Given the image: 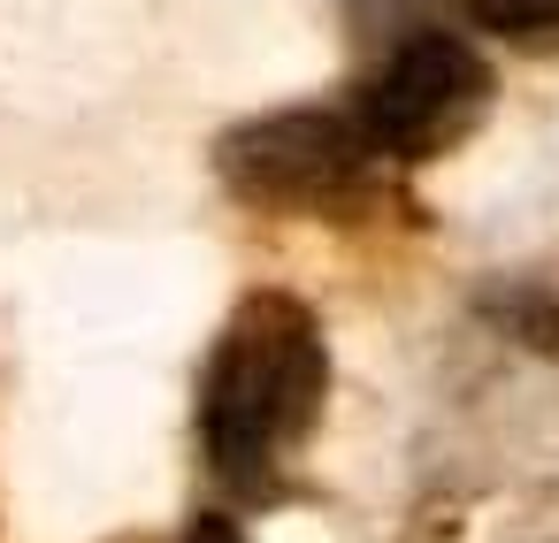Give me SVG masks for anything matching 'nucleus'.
<instances>
[{
    "mask_svg": "<svg viewBox=\"0 0 559 543\" xmlns=\"http://www.w3.org/2000/svg\"><path fill=\"white\" fill-rule=\"evenodd\" d=\"M330 406V337L299 291H246L200 367V451L230 497H276Z\"/></svg>",
    "mask_w": 559,
    "mask_h": 543,
    "instance_id": "1",
    "label": "nucleus"
},
{
    "mask_svg": "<svg viewBox=\"0 0 559 543\" xmlns=\"http://www.w3.org/2000/svg\"><path fill=\"white\" fill-rule=\"evenodd\" d=\"M215 177L246 207L345 215V207L376 200L383 154L337 108H276V116H246V123H230L215 138Z\"/></svg>",
    "mask_w": 559,
    "mask_h": 543,
    "instance_id": "2",
    "label": "nucleus"
},
{
    "mask_svg": "<svg viewBox=\"0 0 559 543\" xmlns=\"http://www.w3.org/2000/svg\"><path fill=\"white\" fill-rule=\"evenodd\" d=\"M490 108V62L460 32H414L383 55V70L345 108L383 161H437L452 154Z\"/></svg>",
    "mask_w": 559,
    "mask_h": 543,
    "instance_id": "3",
    "label": "nucleus"
},
{
    "mask_svg": "<svg viewBox=\"0 0 559 543\" xmlns=\"http://www.w3.org/2000/svg\"><path fill=\"white\" fill-rule=\"evenodd\" d=\"M475 16L506 39H544L559 32V0H475Z\"/></svg>",
    "mask_w": 559,
    "mask_h": 543,
    "instance_id": "4",
    "label": "nucleus"
},
{
    "mask_svg": "<svg viewBox=\"0 0 559 543\" xmlns=\"http://www.w3.org/2000/svg\"><path fill=\"white\" fill-rule=\"evenodd\" d=\"M185 543H246V528H238L230 512H200V520L185 528Z\"/></svg>",
    "mask_w": 559,
    "mask_h": 543,
    "instance_id": "5",
    "label": "nucleus"
}]
</instances>
